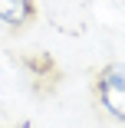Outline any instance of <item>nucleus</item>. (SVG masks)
Segmentation results:
<instances>
[{"label": "nucleus", "instance_id": "1", "mask_svg": "<svg viewBox=\"0 0 125 128\" xmlns=\"http://www.w3.org/2000/svg\"><path fill=\"white\" fill-rule=\"evenodd\" d=\"M95 98H99V105H102V112L125 125V62H109L95 72Z\"/></svg>", "mask_w": 125, "mask_h": 128}, {"label": "nucleus", "instance_id": "2", "mask_svg": "<svg viewBox=\"0 0 125 128\" xmlns=\"http://www.w3.org/2000/svg\"><path fill=\"white\" fill-rule=\"evenodd\" d=\"M36 20V0H0V26L10 33L27 30Z\"/></svg>", "mask_w": 125, "mask_h": 128}, {"label": "nucleus", "instance_id": "3", "mask_svg": "<svg viewBox=\"0 0 125 128\" xmlns=\"http://www.w3.org/2000/svg\"><path fill=\"white\" fill-rule=\"evenodd\" d=\"M115 4H118V0H115Z\"/></svg>", "mask_w": 125, "mask_h": 128}]
</instances>
